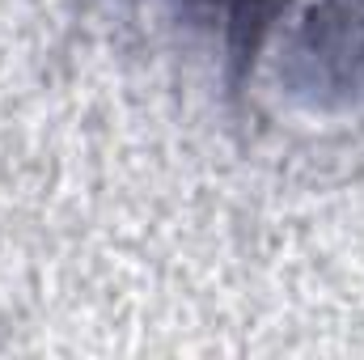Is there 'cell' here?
Instances as JSON below:
<instances>
[{"instance_id":"1","label":"cell","mask_w":364,"mask_h":360,"mask_svg":"<svg viewBox=\"0 0 364 360\" xmlns=\"http://www.w3.org/2000/svg\"><path fill=\"white\" fill-rule=\"evenodd\" d=\"M233 30V38H242L246 47H255V38L263 34V26L272 21L279 0H208Z\"/></svg>"}]
</instances>
